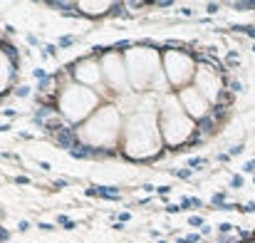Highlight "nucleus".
Segmentation results:
<instances>
[{"label": "nucleus", "mask_w": 255, "mask_h": 243, "mask_svg": "<svg viewBox=\"0 0 255 243\" xmlns=\"http://www.w3.org/2000/svg\"><path fill=\"white\" fill-rule=\"evenodd\" d=\"M159 129H161L164 147H169V149H178V147L188 144L193 139V134L198 132V122L183 112L176 92L159 99Z\"/></svg>", "instance_id": "obj_5"}, {"label": "nucleus", "mask_w": 255, "mask_h": 243, "mask_svg": "<svg viewBox=\"0 0 255 243\" xmlns=\"http://www.w3.org/2000/svg\"><path fill=\"white\" fill-rule=\"evenodd\" d=\"M55 107L65 124L80 127L102 107V94L97 89L82 87L77 82H62L55 97Z\"/></svg>", "instance_id": "obj_4"}, {"label": "nucleus", "mask_w": 255, "mask_h": 243, "mask_svg": "<svg viewBox=\"0 0 255 243\" xmlns=\"http://www.w3.org/2000/svg\"><path fill=\"white\" fill-rule=\"evenodd\" d=\"M193 87H196L213 107L221 104V97H223V77H221V72H218L211 62H198L196 77H193Z\"/></svg>", "instance_id": "obj_8"}, {"label": "nucleus", "mask_w": 255, "mask_h": 243, "mask_svg": "<svg viewBox=\"0 0 255 243\" xmlns=\"http://www.w3.org/2000/svg\"><path fill=\"white\" fill-rule=\"evenodd\" d=\"M102 65V77H104V87L109 92H114L117 97L131 94V84H129V72H127V62H124V50H107L99 57Z\"/></svg>", "instance_id": "obj_7"}, {"label": "nucleus", "mask_w": 255, "mask_h": 243, "mask_svg": "<svg viewBox=\"0 0 255 243\" xmlns=\"http://www.w3.org/2000/svg\"><path fill=\"white\" fill-rule=\"evenodd\" d=\"M75 7H77L82 15H87V17H104V15L112 12L117 5L109 2V0H82V2H77Z\"/></svg>", "instance_id": "obj_12"}, {"label": "nucleus", "mask_w": 255, "mask_h": 243, "mask_svg": "<svg viewBox=\"0 0 255 243\" xmlns=\"http://www.w3.org/2000/svg\"><path fill=\"white\" fill-rule=\"evenodd\" d=\"M17 80V62L10 47H0V94H5Z\"/></svg>", "instance_id": "obj_11"}, {"label": "nucleus", "mask_w": 255, "mask_h": 243, "mask_svg": "<svg viewBox=\"0 0 255 243\" xmlns=\"http://www.w3.org/2000/svg\"><path fill=\"white\" fill-rule=\"evenodd\" d=\"M122 132H124V114L114 102H107L85 124L75 127V139L89 152H112L122 147Z\"/></svg>", "instance_id": "obj_2"}, {"label": "nucleus", "mask_w": 255, "mask_h": 243, "mask_svg": "<svg viewBox=\"0 0 255 243\" xmlns=\"http://www.w3.org/2000/svg\"><path fill=\"white\" fill-rule=\"evenodd\" d=\"M161 60H164V75L173 92H181L183 87L193 84L198 62L193 60L191 52H186L181 47H166V50H161Z\"/></svg>", "instance_id": "obj_6"}, {"label": "nucleus", "mask_w": 255, "mask_h": 243, "mask_svg": "<svg viewBox=\"0 0 255 243\" xmlns=\"http://www.w3.org/2000/svg\"><path fill=\"white\" fill-rule=\"evenodd\" d=\"M72 82L89 87V89H102L104 87V77H102V65L94 57H82L72 65ZM107 89V87H104Z\"/></svg>", "instance_id": "obj_10"}, {"label": "nucleus", "mask_w": 255, "mask_h": 243, "mask_svg": "<svg viewBox=\"0 0 255 243\" xmlns=\"http://www.w3.org/2000/svg\"><path fill=\"white\" fill-rule=\"evenodd\" d=\"M176 97H178V102H181V107H183V112L191 117V119H196V122H203V119H208L211 117V112H213V104L191 84V87H183L181 92H176Z\"/></svg>", "instance_id": "obj_9"}, {"label": "nucleus", "mask_w": 255, "mask_h": 243, "mask_svg": "<svg viewBox=\"0 0 255 243\" xmlns=\"http://www.w3.org/2000/svg\"><path fill=\"white\" fill-rule=\"evenodd\" d=\"M124 62H127V72H129V84L136 94L151 92L156 77L164 72L161 50L154 45L136 42V45L124 47Z\"/></svg>", "instance_id": "obj_3"}, {"label": "nucleus", "mask_w": 255, "mask_h": 243, "mask_svg": "<svg viewBox=\"0 0 255 243\" xmlns=\"http://www.w3.org/2000/svg\"><path fill=\"white\" fill-rule=\"evenodd\" d=\"M159 99L154 92L141 94L136 109L124 117L122 132V154L134 162L154 159L164 149L161 129H159Z\"/></svg>", "instance_id": "obj_1"}]
</instances>
